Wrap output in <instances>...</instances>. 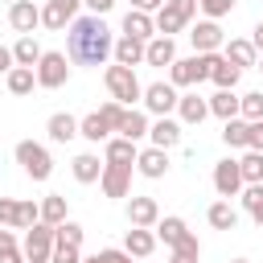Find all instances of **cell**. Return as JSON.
Listing matches in <instances>:
<instances>
[{
	"label": "cell",
	"mask_w": 263,
	"mask_h": 263,
	"mask_svg": "<svg viewBox=\"0 0 263 263\" xmlns=\"http://www.w3.org/2000/svg\"><path fill=\"white\" fill-rule=\"evenodd\" d=\"M41 222H49V226H62L66 222V197L62 193H49L41 201Z\"/></svg>",
	"instance_id": "cell-36"
},
{
	"label": "cell",
	"mask_w": 263,
	"mask_h": 263,
	"mask_svg": "<svg viewBox=\"0 0 263 263\" xmlns=\"http://www.w3.org/2000/svg\"><path fill=\"white\" fill-rule=\"evenodd\" d=\"M226 53V62H234L238 70H247V66H259V49H255V41H247V37H230L226 45H222Z\"/></svg>",
	"instance_id": "cell-14"
},
{
	"label": "cell",
	"mask_w": 263,
	"mask_h": 263,
	"mask_svg": "<svg viewBox=\"0 0 263 263\" xmlns=\"http://www.w3.org/2000/svg\"><path fill=\"white\" fill-rule=\"evenodd\" d=\"M210 66H214V53L177 58V62L168 66V82H173V86H193V82H205V78H210Z\"/></svg>",
	"instance_id": "cell-3"
},
{
	"label": "cell",
	"mask_w": 263,
	"mask_h": 263,
	"mask_svg": "<svg viewBox=\"0 0 263 263\" xmlns=\"http://www.w3.org/2000/svg\"><path fill=\"white\" fill-rule=\"evenodd\" d=\"M12 66H16V58H12V49H4V45H0V74H8Z\"/></svg>",
	"instance_id": "cell-49"
},
{
	"label": "cell",
	"mask_w": 263,
	"mask_h": 263,
	"mask_svg": "<svg viewBox=\"0 0 263 263\" xmlns=\"http://www.w3.org/2000/svg\"><path fill=\"white\" fill-rule=\"evenodd\" d=\"M164 0H132V8H140V12H156Z\"/></svg>",
	"instance_id": "cell-51"
},
{
	"label": "cell",
	"mask_w": 263,
	"mask_h": 263,
	"mask_svg": "<svg viewBox=\"0 0 263 263\" xmlns=\"http://www.w3.org/2000/svg\"><path fill=\"white\" fill-rule=\"evenodd\" d=\"M148 115L144 111H127L123 115V123H119V136H127V140H140V136H148Z\"/></svg>",
	"instance_id": "cell-34"
},
{
	"label": "cell",
	"mask_w": 263,
	"mask_h": 263,
	"mask_svg": "<svg viewBox=\"0 0 263 263\" xmlns=\"http://www.w3.org/2000/svg\"><path fill=\"white\" fill-rule=\"evenodd\" d=\"M164 4H173L185 21H193V16H197V0H164Z\"/></svg>",
	"instance_id": "cell-47"
},
{
	"label": "cell",
	"mask_w": 263,
	"mask_h": 263,
	"mask_svg": "<svg viewBox=\"0 0 263 263\" xmlns=\"http://www.w3.org/2000/svg\"><path fill=\"white\" fill-rule=\"evenodd\" d=\"M12 247H16V234H12V230H0V255L12 251Z\"/></svg>",
	"instance_id": "cell-50"
},
{
	"label": "cell",
	"mask_w": 263,
	"mask_h": 263,
	"mask_svg": "<svg viewBox=\"0 0 263 263\" xmlns=\"http://www.w3.org/2000/svg\"><path fill=\"white\" fill-rule=\"evenodd\" d=\"M222 144H226V148H247V119H242V115L226 119V127H222Z\"/></svg>",
	"instance_id": "cell-35"
},
{
	"label": "cell",
	"mask_w": 263,
	"mask_h": 263,
	"mask_svg": "<svg viewBox=\"0 0 263 263\" xmlns=\"http://www.w3.org/2000/svg\"><path fill=\"white\" fill-rule=\"evenodd\" d=\"M127 222H132V226H156V222H160L156 197H132V201H127Z\"/></svg>",
	"instance_id": "cell-16"
},
{
	"label": "cell",
	"mask_w": 263,
	"mask_h": 263,
	"mask_svg": "<svg viewBox=\"0 0 263 263\" xmlns=\"http://www.w3.org/2000/svg\"><path fill=\"white\" fill-rule=\"evenodd\" d=\"M99 185H103L107 197H127V189H132V164H111V160H107Z\"/></svg>",
	"instance_id": "cell-10"
},
{
	"label": "cell",
	"mask_w": 263,
	"mask_h": 263,
	"mask_svg": "<svg viewBox=\"0 0 263 263\" xmlns=\"http://www.w3.org/2000/svg\"><path fill=\"white\" fill-rule=\"evenodd\" d=\"M197 255H201V242H197V234H189L181 247H173V259L168 263H197Z\"/></svg>",
	"instance_id": "cell-39"
},
{
	"label": "cell",
	"mask_w": 263,
	"mask_h": 263,
	"mask_svg": "<svg viewBox=\"0 0 263 263\" xmlns=\"http://www.w3.org/2000/svg\"><path fill=\"white\" fill-rule=\"evenodd\" d=\"M95 263H132V255H127V251L107 247V251H99V255H95Z\"/></svg>",
	"instance_id": "cell-46"
},
{
	"label": "cell",
	"mask_w": 263,
	"mask_h": 263,
	"mask_svg": "<svg viewBox=\"0 0 263 263\" xmlns=\"http://www.w3.org/2000/svg\"><path fill=\"white\" fill-rule=\"evenodd\" d=\"M242 185H247V181H242L238 160H230V156H226V160H218V164H214V189H218V197H226V201H230Z\"/></svg>",
	"instance_id": "cell-9"
},
{
	"label": "cell",
	"mask_w": 263,
	"mask_h": 263,
	"mask_svg": "<svg viewBox=\"0 0 263 263\" xmlns=\"http://www.w3.org/2000/svg\"><path fill=\"white\" fill-rule=\"evenodd\" d=\"M205 218H210L214 230H234V226H238V210H234L230 201H214V205L205 210Z\"/></svg>",
	"instance_id": "cell-29"
},
{
	"label": "cell",
	"mask_w": 263,
	"mask_h": 263,
	"mask_svg": "<svg viewBox=\"0 0 263 263\" xmlns=\"http://www.w3.org/2000/svg\"><path fill=\"white\" fill-rule=\"evenodd\" d=\"M53 242H58V230L49 226V222H33L29 230H25V259L29 263H49V255H53Z\"/></svg>",
	"instance_id": "cell-4"
},
{
	"label": "cell",
	"mask_w": 263,
	"mask_h": 263,
	"mask_svg": "<svg viewBox=\"0 0 263 263\" xmlns=\"http://www.w3.org/2000/svg\"><path fill=\"white\" fill-rule=\"evenodd\" d=\"M144 45H148V41H140V37H127V33H123V37L115 41V53H111V58H115L119 66H132V70H136V66L144 62Z\"/></svg>",
	"instance_id": "cell-18"
},
{
	"label": "cell",
	"mask_w": 263,
	"mask_h": 263,
	"mask_svg": "<svg viewBox=\"0 0 263 263\" xmlns=\"http://www.w3.org/2000/svg\"><path fill=\"white\" fill-rule=\"evenodd\" d=\"M66 53H70V62H78V66H103V62L115 53V37H111L107 21H103L99 12L74 16V21H70V33H66Z\"/></svg>",
	"instance_id": "cell-1"
},
{
	"label": "cell",
	"mask_w": 263,
	"mask_h": 263,
	"mask_svg": "<svg viewBox=\"0 0 263 263\" xmlns=\"http://www.w3.org/2000/svg\"><path fill=\"white\" fill-rule=\"evenodd\" d=\"M8 25H12L21 37H29V33L41 25V8H37L33 0H12V8H8Z\"/></svg>",
	"instance_id": "cell-12"
},
{
	"label": "cell",
	"mask_w": 263,
	"mask_h": 263,
	"mask_svg": "<svg viewBox=\"0 0 263 263\" xmlns=\"http://www.w3.org/2000/svg\"><path fill=\"white\" fill-rule=\"evenodd\" d=\"M242 205H247V214L255 218V226L263 230V181H255V185H242Z\"/></svg>",
	"instance_id": "cell-31"
},
{
	"label": "cell",
	"mask_w": 263,
	"mask_h": 263,
	"mask_svg": "<svg viewBox=\"0 0 263 263\" xmlns=\"http://www.w3.org/2000/svg\"><path fill=\"white\" fill-rule=\"evenodd\" d=\"M238 115L251 123V119H263V90H251L238 99Z\"/></svg>",
	"instance_id": "cell-38"
},
{
	"label": "cell",
	"mask_w": 263,
	"mask_h": 263,
	"mask_svg": "<svg viewBox=\"0 0 263 263\" xmlns=\"http://www.w3.org/2000/svg\"><path fill=\"white\" fill-rule=\"evenodd\" d=\"M238 168H242V181H247V185H255V181H263V152H255V148H247V156L238 160Z\"/></svg>",
	"instance_id": "cell-37"
},
{
	"label": "cell",
	"mask_w": 263,
	"mask_h": 263,
	"mask_svg": "<svg viewBox=\"0 0 263 263\" xmlns=\"http://www.w3.org/2000/svg\"><path fill=\"white\" fill-rule=\"evenodd\" d=\"M82 263H95V255H90V259H82Z\"/></svg>",
	"instance_id": "cell-54"
},
{
	"label": "cell",
	"mask_w": 263,
	"mask_h": 263,
	"mask_svg": "<svg viewBox=\"0 0 263 263\" xmlns=\"http://www.w3.org/2000/svg\"><path fill=\"white\" fill-rule=\"evenodd\" d=\"M136 173H144L148 181H156V177H164L168 173V148H140V156H136Z\"/></svg>",
	"instance_id": "cell-13"
},
{
	"label": "cell",
	"mask_w": 263,
	"mask_h": 263,
	"mask_svg": "<svg viewBox=\"0 0 263 263\" xmlns=\"http://www.w3.org/2000/svg\"><path fill=\"white\" fill-rule=\"evenodd\" d=\"M123 33H127V37H140V41H152V37H156V21H152L148 12H140V8H132V12L123 16Z\"/></svg>",
	"instance_id": "cell-22"
},
{
	"label": "cell",
	"mask_w": 263,
	"mask_h": 263,
	"mask_svg": "<svg viewBox=\"0 0 263 263\" xmlns=\"http://www.w3.org/2000/svg\"><path fill=\"white\" fill-rule=\"evenodd\" d=\"M78 4H82V0H45V8H41V25L53 29V33L66 29V25L78 16Z\"/></svg>",
	"instance_id": "cell-11"
},
{
	"label": "cell",
	"mask_w": 263,
	"mask_h": 263,
	"mask_svg": "<svg viewBox=\"0 0 263 263\" xmlns=\"http://www.w3.org/2000/svg\"><path fill=\"white\" fill-rule=\"evenodd\" d=\"M99 115H103V119L111 123V132H119V123H123V115H127V107H123L119 99H111V103H103V107H99Z\"/></svg>",
	"instance_id": "cell-41"
},
{
	"label": "cell",
	"mask_w": 263,
	"mask_h": 263,
	"mask_svg": "<svg viewBox=\"0 0 263 263\" xmlns=\"http://www.w3.org/2000/svg\"><path fill=\"white\" fill-rule=\"evenodd\" d=\"M111 164H136V156H140V148H136V140H127V136H111L107 140V152H103Z\"/></svg>",
	"instance_id": "cell-25"
},
{
	"label": "cell",
	"mask_w": 263,
	"mask_h": 263,
	"mask_svg": "<svg viewBox=\"0 0 263 263\" xmlns=\"http://www.w3.org/2000/svg\"><path fill=\"white\" fill-rule=\"evenodd\" d=\"M78 136H86L90 144H107V140H111V123H107L99 111H90L86 119H78Z\"/></svg>",
	"instance_id": "cell-27"
},
{
	"label": "cell",
	"mask_w": 263,
	"mask_h": 263,
	"mask_svg": "<svg viewBox=\"0 0 263 263\" xmlns=\"http://www.w3.org/2000/svg\"><path fill=\"white\" fill-rule=\"evenodd\" d=\"M210 78H214V86H218V90H234V86H238V78H242V70H238L234 62H226V58H218V53H214Z\"/></svg>",
	"instance_id": "cell-23"
},
{
	"label": "cell",
	"mask_w": 263,
	"mask_h": 263,
	"mask_svg": "<svg viewBox=\"0 0 263 263\" xmlns=\"http://www.w3.org/2000/svg\"><path fill=\"white\" fill-rule=\"evenodd\" d=\"M49 263H82V255H78V247L53 242V255H49Z\"/></svg>",
	"instance_id": "cell-44"
},
{
	"label": "cell",
	"mask_w": 263,
	"mask_h": 263,
	"mask_svg": "<svg viewBox=\"0 0 263 263\" xmlns=\"http://www.w3.org/2000/svg\"><path fill=\"white\" fill-rule=\"evenodd\" d=\"M144 62H148V66H173V62H177V45H173V37L156 33V37L144 45Z\"/></svg>",
	"instance_id": "cell-15"
},
{
	"label": "cell",
	"mask_w": 263,
	"mask_h": 263,
	"mask_svg": "<svg viewBox=\"0 0 263 263\" xmlns=\"http://www.w3.org/2000/svg\"><path fill=\"white\" fill-rule=\"evenodd\" d=\"M41 53H45V49L33 41V33H29V37H21V41L12 45V58H16V66H37V62H41Z\"/></svg>",
	"instance_id": "cell-32"
},
{
	"label": "cell",
	"mask_w": 263,
	"mask_h": 263,
	"mask_svg": "<svg viewBox=\"0 0 263 263\" xmlns=\"http://www.w3.org/2000/svg\"><path fill=\"white\" fill-rule=\"evenodd\" d=\"M177 86L173 82H152V86H144V107L160 119V115H168V111H177Z\"/></svg>",
	"instance_id": "cell-8"
},
{
	"label": "cell",
	"mask_w": 263,
	"mask_h": 263,
	"mask_svg": "<svg viewBox=\"0 0 263 263\" xmlns=\"http://www.w3.org/2000/svg\"><path fill=\"white\" fill-rule=\"evenodd\" d=\"M177 115H181V123H201V119L210 115V99H201V95H181V99H177Z\"/></svg>",
	"instance_id": "cell-24"
},
{
	"label": "cell",
	"mask_w": 263,
	"mask_h": 263,
	"mask_svg": "<svg viewBox=\"0 0 263 263\" xmlns=\"http://www.w3.org/2000/svg\"><path fill=\"white\" fill-rule=\"evenodd\" d=\"M259 70H263V58H259Z\"/></svg>",
	"instance_id": "cell-56"
},
{
	"label": "cell",
	"mask_w": 263,
	"mask_h": 263,
	"mask_svg": "<svg viewBox=\"0 0 263 263\" xmlns=\"http://www.w3.org/2000/svg\"><path fill=\"white\" fill-rule=\"evenodd\" d=\"M103 82H107V90H111V99H119L123 107L127 103H136V99H144V86H140V78H136V70L132 66H107V74H103Z\"/></svg>",
	"instance_id": "cell-2"
},
{
	"label": "cell",
	"mask_w": 263,
	"mask_h": 263,
	"mask_svg": "<svg viewBox=\"0 0 263 263\" xmlns=\"http://www.w3.org/2000/svg\"><path fill=\"white\" fill-rule=\"evenodd\" d=\"M189 41H193V49H197V53H218V49L226 45V33H222V25H218V21H210V16H205V21H197V25H193Z\"/></svg>",
	"instance_id": "cell-7"
},
{
	"label": "cell",
	"mask_w": 263,
	"mask_h": 263,
	"mask_svg": "<svg viewBox=\"0 0 263 263\" xmlns=\"http://www.w3.org/2000/svg\"><path fill=\"white\" fill-rule=\"evenodd\" d=\"M210 115H218V119H234V115H238V95H234V90H218V95L210 99Z\"/></svg>",
	"instance_id": "cell-33"
},
{
	"label": "cell",
	"mask_w": 263,
	"mask_h": 263,
	"mask_svg": "<svg viewBox=\"0 0 263 263\" xmlns=\"http://www.w3.org/2000/svg\"><path fill=\"white\" fill-rule=\"evenodd\" d=\"M230 263H247V259H230Z\"/></svg>",
	"instance_id": "cell-55"
},
{
	"label": "cell",
	"mask_w": 263,
	"mask_h": 263,
	"mask_svg": "<svg viewBox=\"0 0 263 263\" xmlns=\"http://www.w3.org/2000/svg\"><path fill=\"white\" fill-rule=\"evenodd\" d=\"M152 21H156V33H164V37H173V33H181V29L189 25V21H185V16H181V12L173 8V4H160Z\"/></svg>",
	"instance_id": "cell-28"
},
{
	"label": "cell",
	"mask_w": 263,
	"mask_h": 263,
	"mask_svg": "<svg viewBox=\"0 0 263 263\" xmlns=\"http://www.w3.org/2000/svg\"><path fill=\"white\" fill-rule=\"evenodd\" d=\"M247 148L263 152V119H251V123H247Z\"/></svg>",
	"instance_id": "cell-45"
},
{
	"label": "cell",
	"mask_w": 263,
	"mask_h": 263,
	"mask_svg": "<svg viewBox=\"0 0 263 263\" xmlns=\"http://www.w3.org/2000/svg\"><path fill=\"white\" fill-rule=\"evenodd\" d=\"M148 136H152L156 148H177V144H181V123L168 119V115H160V119L148 127Z\"/></svg>",
	"instance_id": "cell-20"
},
{
	"label": "cell",
	"mask_w": 263,
	"mask_h": 263,
	"mask_svg": "<svg viewBox=\"0 0 263 263\" xmlns=\"http://www.w3.org/2000/svg\"><path fill=\"white\" fill-rule=\"evenodd\" d=\"M197 8H201L210 21H218V16H226V12L234 8V0H197Z\"/></svg>",
	"instance_id": "cell-43"
},
{
	"label": "cell",
	"mask_w": 263,
	"mask_h": 263,
	"mask_svg": "<svg viewBox=\"0 0 263 263\" xmlns=\"http://www.w3.org/2000/svg\"><path fill=\"white\" fill-rule=\"evenodd\" d=\"M99 177H103V164H99V156H95V152H82V156H74V181L90 185V181H99Z\"/></svg>",
	"instance_id": "cell-30"
},
{
	"label": "cell",
	"mask_w": 263,
	"mask_h": 263,
	"mask_svg": "<svg viewBox=\"0 0 263 263\" xmlns=\"http://www.w3.org/2000/svg\"><path fill=\"white\" fill-rule=\"evenodd\" d=\"M82 4H86L90 12H99V16H103V12H111V4H115V0H82Z\"/></svg>",
	"instance_id": "cell-48"
},
{
	"label": "cell",
	"mask_w": 263,
	"mask_h": 263,
	"mask_svg": "<svg viewBox=\"0 0 263 263\" xmlns=\"http://www.w3.org/2000/svg\"><path fill=\"white\" fill-rule=\"evenodd\" d=\"M4 82H8L12 95H33V86H37V66H12V70L4 74Z\"/></svg>",
	"instance_id": "cell-26"
},
{
	"label": "cell",
	"mask_w": 263,
	"mask_h": 263,
	"mask_svg": "<svg viewBox=\"0 0 263 263\" xmlns=\"http://www.w3.org/2000/svg\"><path fill=\"white\" fill-rule=\"evenodd\" d=\"M45 132H49V140H53V144H70V140L78 136V119H74L70 111H58V115H49Z\"/></svg>",
	"instance_id": "cell-19"
},
{
	"label": "cell",
	"mask_w": 263,
	"mask_h": 263,
	"mask_svg": "<svg viewBox=\"0 0 263 263\" xmlns=\"http://www.w3.org/2000/svg\"><path fill=\"white\" fill-rule=\"evenodd\" d=\"M0 226H12V230H21V201H12V197H0Z\"/></svg>",
	"instance_id": "cell-40"
},
{
	"label": "cell",
	"mask_w": 263,
	"mask_h": 263,
	"mask_svg": "<svg viewBox=\"0 0 263 263\" xmlns=\"http://www.w3.org/2000/svg\"><path fill=\"white\" fill-rule=\"evenodd\" d=\"M251 41H255V49H259V53H263V21H259V25H255V37H251Z\"/></svg>",
	"instance_id": "cell-53"
},
{
	"label": "cell",
	"mask_w": 263,
	"mask_h": 263,
	"mask_svg": "<svg viewBox=\"0 0 263 263\" xmlns=\"http://www.w3.org/2000/svg\"><path fill=\"white\" fill-rule=\"evenodd\" d=\"M123 251L136 255V259H148V255L156 251V234H152V226H132L127 238H123Z\"/></svg>",
	"instance_id": "cell-17"
},
{
	"label": "cell",
	"mask_w": 263,
	"mask_h": 263,
	"mask_svg": "<svg viewBox=\"0 0 263 263\" xmlns=\"http://www.w3.org/2000/svg\"><path fill=\"white\" fill-rule=\"evenodd\" d=\"M16 164H21L33 181H45V177L53 173V160H49V152H45L37 140H21V144H16Z\"/></svg>",
	"instance_id": "cell-5"
},
{
	"label": "cell",
	"mask_w": 263,
	"mask_h": 263,
	"mask_svg": "<svg viewBox=\"0 0 263 263\" xmlns=\"http://www.w3.org/2000/svg\"><path fill=\"white\" fill-rule=\"evenodd\" d=\"M0 263H25V251H16V247H12V251H4V255H0Z\"/></svg>",
	"instance_id": "cell-52"
},
{
	"label": "cell",
	"mask_w": 263,
	"mask_h": 263,
	"mask_svg": "<svg viewBox=\"0 0 263 263\" xmlns=\"http://www.w3.org/2000/svg\"><path fill=\"white\" fill-rule=\"evenodd\" d=\"M53 230H58V242L82 247V226H78V222H62V226H53Z\"/></svg>",
	"instance_id": "cell-42"
},
{
	"label": "cell",
	"mask_w": 263,
	"mask_h": 263,
	"mask_svg": "<svg viewBox=\"0 0 263 263\" xmlns=\"http://www.w3.org/2000/svg\"><path fill=\"white\" fill-rule=\"evenodd\" d=\"M66 78H70L66 53H58V49H45V53H41V62H37V86H45V90H58V86H66Z\"/></svg>",
	"instance_id": "cell-6"
},
{
	"label": "cell",
	"mask_w": 263,
	"mask_h": 263,
	"mask_svg": "<svg viewBox=\"0 0 263 263\" xmlns=\"http://www.w3.org/2000/svg\"><path fill=\"white\" fill-rule=\"evenodd\" d=\"M156 238H160L164 247H181V242L189 238V226H185V218H177V214L160 218V222H156Z\"/></svg>",
	"instance_id": "cell-21"
}]
</instances>
